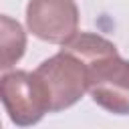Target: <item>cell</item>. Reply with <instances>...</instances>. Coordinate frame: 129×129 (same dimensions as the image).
Instances as JSON below:
<instances>
[{"mask_svg": "<svg viewBox=\"0 0 129 129\" xmlns=\"http://www.w3.org/2000/svg\"><path fill=\"white\" fill-rule=\"evenodd\" d=\"M62 48L87 62L91 99L113 115H129V60L119 56L117 46L95 32H77Z\"/></svg>", "mask_w": 129, "mask_h": 129, "instance_id": "obj_1", "label": "cell"}, {"mask_svg": "<svg viewBox=\"0 0 129 129\" xmlns=\"http://www.w3.org/2000/svg\"><path fill=\"white\" fill-rule=\"evenodd\" d=\"M34 73L38 75L50 97V111L73 107L89 89L87 62L64 48H60V52H56L54 56L42 60Z\"/></svg>", "mask_w": 129, "mask_h": 129, "instance_id": "obj_2", "label": "cell"}, {"mask_svg": "<svg viewBox=\"0 0 129 129\" xmlns=\"http://www.w3.org/2000/svg\"><path fill=\"white\" fill-rule=\"evenodd\" d=\"M0 97L12 123L34 125L50 111V97L36 73L12 71L0 81Z\"/></svg>", "mask_w": 129, "mask_h": 129, "instance_id": "obj_3", "label": "cell"}, {"mask_svg": "<svg viewBox=\"0 0 129 129\" xmlns=\"http://www.w3.org/2000/svg\"><path fill=\"white\" fill-rule=\"evenodd\" d=\"M28 30L52 44H64L79 32V8L75 0H28Z\"/></svg>", "mask_w": 129, "mask_h": 129, "instance_id": "obj_4", "label": "cell"}, {"mask_svg": "<svg viewBox=\"0 0 129 129\" xmlns=\"http://www.w3.org/2000/svg\"><path fill=\"white\" fill-rule=\"evenodd\" d=\"M0 22H2V40H0L2 56H0V69L6 71L14 62H18L20 56L24 54L26 34L22 30V26L16 20H12L10 16H6V14L0 18Z\"/></svg>", "mask_w": 129, "mask_h": 129, "instance_id": "obj_5", "label": "cell"}]
</instances>
